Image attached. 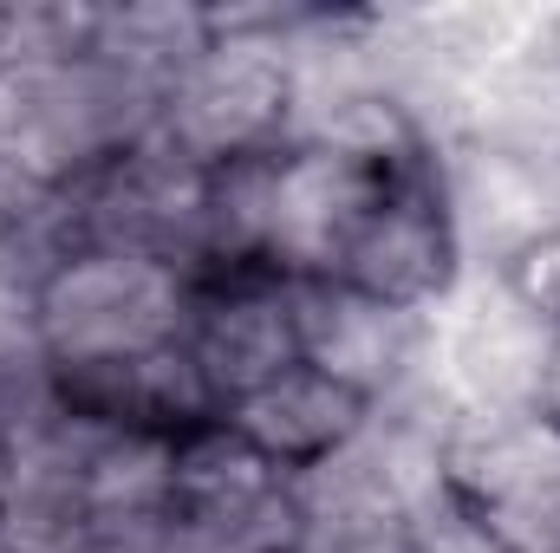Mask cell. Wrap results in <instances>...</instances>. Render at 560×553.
<instances>
[{
	"instance_id": "cell-1",
	"label": "cell",
	"mask_w": 560,
	"mask_h": 553,
	"mask_svg": "<svg viewBox=\"0 0 560 553\" xmlns=\"http://www.w3.org/2000/svg\"><path fill=\"white\" fill-rule=\"evenodd\" d=\"M300 7H209V46L176 72L156 105V131L189 163L222 169L242 156L287 150L293 66L287 26Z\"/></svg>"
},
{
	"instance_id": "cell-2",
	"label": "cell",
	"mask_w": 560,
	"mask_h": 553,
	"mask_svg": "<svg viewBox=\"0 0 560 553\" xmlns=\"http://www.w3.org/2000/svg\"><path fill=\"white\" fill-rule=\"evenodd\" d=\"M196 280L131 248H79L33 286V352L52 378L131 365L183 339Z\"/></svg>"
},
{
	"instance_id": "cell-3",
	"label": "cell",
	"mask_w": 560,
	"mask_h": 553,
	"mask_svg": "<svg viewBox=\"0 0 560 553\" xmlns=\"http://www.w3.org/2000/svg\"><path fill=\"white\" fill-rule=\"evenodd\" d=\"M555 339L560 332L535 306H522L495 268H463L456 286L430 306L423 385L450 411H535Z\"/></svg>"
},
{
	"instance_id": "cell-4",
	"label": "cell",
	"mask_w": 560,
	"mask_h": 553,
	"mask_svg": "<svg viewBox=\"0 0 560 553\" xmlns=\"http://www.w3.org/2000/svg\"><path fill=\"white\" fill-rule=\"evenodd\" d=\"M398 176L411 169H378L326 143H287L275 156V189H268V274L339 280L346 248L359 242L365 215L385 202Z\"/></svg>"
},
{
	"instance_id": "cell-5",
	"label": "cell",
	"mask_w": 560,
	"mask_h": 553,
	"mask_svg": "<svg viewBox=\"0 0 560 553\" xmlns=\"http://www.w3.org/2000/svg\"><path fill=\"white\" fill-rule=\"evenodd\" d=\"M293 319H300V365L359 391L372 411L423 385L430 313L385 306L346 280H293Z\"/></svg>"
},
{
	"instance_id": "cell-6",
	"label": "cell",
	"mask_w": 560,
	"mask_h": 553,
	"mask_svg": "<svg viewBox=\"0 0 560 553\" xmlns=\"http://www.w3.org/2000/svg\"><path fill=\"white\" fill-rule=\"evenodd\" d=\"M183 352L196 358L215 411L242 404L248 391L275 385L300 365V319H293V280L280 274H222L202 280L189 299Z\"/></svg>"
},
{
	"instance_id": "cell-7",
	"label": "cell",
	"mask_w": 560,
	"mask_h": 553,
	"mask_svg": "<svg viewBox=\"0 0 560 553\" xmlns=\"http://www.w3.org/2000/svg\"><path fill=\"white\" fill-rule=\"evenodd\" d=\"M456 274H463V248H456V228L443 215L430 163L385 189V202L365 215L359 242L339 261L346 286H359L385 306H405V313H430L456 286Z\"/></svg>"
},
{
	"instance_id": "cell-8",
	"label": "cell",
	"mask_w": 560,
	"mask_h": 553,
	"mask_svg": "<svg viewBox=\"0 0 560 553\" xmlns=\"http://www.w3.org/2000/svg\"><path fill=\"white\" fill-rule=\"evenodd\" d=\"M443 489L476 515H515L560 495V423L535 411H450L436 449Z\"/></svg>"
},
{
	"instance_id": "cell-9",
	"label": "cell",
	"mask_w": 560,
	"mask_h": 553,
	"mask_svg": "<svg viewBox=\"0 0 560 553\" xmlns=\"http://www.w3.org/2000/svg\"><path fill=\"white\" fill-rule=\"evenodd\" d=\"M365 416H372V404H365L359 391L332 385V378L313 372V365H293V372H280L275 385H261V391H248L242 404H229L222 423H229L268 469L300 475V469L326 462L339 443H352V436L365 430Z\"/></svg>"
},
{
	"instance_id": "cell-10",
	"label": "cell",
	"mask_w": 560,
	"mask_h": 553,
	"mask_svg": "<svg viewBox=\"0 0 560 553\" xmlns=\"http://www.w3.org/2000/svg\"><path fill=\"white\" fill-rule=\"evenodd\" d=\"M209 46V7H92L85 52L112 66L118 79L143 85L156 105L176 85V72Z\"/></svg>"
},
{
	"instance_id": "cell-11",
	"label": "cell",
	"mask_w": 560,
	"mask_h": 553,
	"mask_svg": "<svg viewBox=\"0 0 560 553\" xmlns=\"http://www.w3.org/2000/svg\"><path fill=\"white\" fill-rule=\"evenodd\" d=\"M405 541H411V553H509L502 534L469 502H456L450 489L423 495L418 508L405 515Z\"/></svg>"
},
{
	"instance_id": "cell-12",
	"label": "cell",
	"mask_w": 560,
	"mask_h": 553,
	"mask_svg": "<svg viewBox=\"0 0 560 553\" xmlns=\"http://www.w3.org/2000/svg\"><path fill=\"white\" fill-rule=\"evenodd\" d=\"M495 274L509 280V293H515L522 306H535V313L560 332V228L535 235L528 248H515Z\"/></svg>"
},
{
	"instance_id": "cell-13",
	"label": "cell",
	"mask_w": 560,
	"mask_h": 553,
	"mask_svg": "<svg viewBox=\"0 0 560 553\" xmlns=\"http://www.w3.org/2000/svg\"><path fill=\"white\" fill-rule=\"evenodd\" d=\"M339 553H411V541H405V528H385V534H365V541H352Z\"/></svg>"
},
{
	"instance_id": "cell-14",
	"label": "cell",
	"mask_w": 560,
	"mask_h": 553,
	"mask_svg": "<svg viewBox=\"0 0 560 553\" xmlns=\"http://www.w3.org/2000/svg\"><path fill=\"white\" fill-rule=\"evenodd\" d=\"M541 411L560 423V339H555V365H548V385H541Z\"/></svg>"
},
{
	"instance_id": "cell-15",
	"label": "cell",
	"mask_w": 560,
	"mask_h": 553,
	"mask_svg": "<svg viewBox=\"0 0 560 553\" xmlns=\"http://www.w3.org/2000/svg\"><path fill=\"white\" fill-rule=\"evenodd\" d=\"M7 242H13V209H7V196H0V255H7Z\"/></svg>"
}]
</instances>
